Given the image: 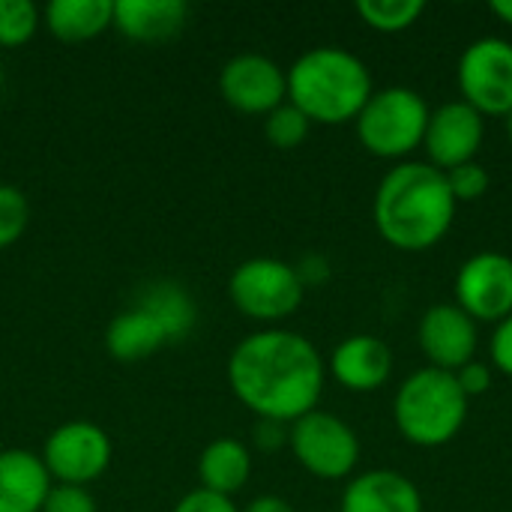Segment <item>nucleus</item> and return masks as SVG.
I'll return each mask as SVG.
<instances>
[{
  "label": "nucleus",
  "mask_w": 512,
  "mask_h": 512,
  "mask_svg": "<svg viewBox=\"0 0 512 512\" xmlns=\"http://www.w3.org/2000/svg\"><path fill=\"white\" fill-rule=\"evenodd\" d=\"M189 18L183 0H114V24L126 39L165 42L174 39Z\"/></svg>",
  "instance_id": "f3484780"
},
{
  "label": "nucleus",
  "mask_w": 512,
  "mask_h": 512,
  "mask_svg": "<svg viewBox=\"0 0 512 512\" xmlns=\"http://www.w3.org/2000/svg\"><path fill=\"white\" fill-rule=\"evenodd\" d=\"M285 75L288 102L297 105L312 123L339 126L357 120L375 93L369 66L339 45H318L303 51Z\"/></svg>",
  "instance_id": "7ed1b4c3"
},
{
  "label": "nucleus",
  "mask_w": 512,
  "mask_h": 512,
  "mask_svg": "<svg viewBox=\"0 0 512 512\" xmlns=\"http://www.w3.org/2000/svg\"><path fill=\"white\" fill-rule=\"evenodd\" d=\"M54 480L30 450L0 453V512H42Z\"/></svg>",
  "instance_id": "dca6fc26"
},
{
  "label": "nucleus",
  "mask_w": 512,
  "mask_h": 512,
  "mask_svg": "<svg viewBox=\"0 0 512 512\" xmlns=\"http://www.w3.org/2000/svg\"><path fill=\"white\" fill-rule=\"evenodd\" d=\"M42 21L60 42H87L114 24V0H51Z\"/></svg>",
  "instance_id": "a211bd4d"
},
{
  "label": "nucleus",
  "mask_w": 512,
  "mask_h": 512,
  "mask_svg": "<svg viewBox=\"0 0 512 512\" xmlns=\"http://www.w3.org/2000/svg\"><path fill=\"white\" fill-rule=\"evenodd\" d=\"M135 306H141L144 312H150L159 321V327L165 330L168 342L183 339L195 327V303H192V297L186 294L183 285L156 282L147 291H141Z\"/></svg>",
  "instance_id": "412c9836"
},
{
  "label": "nucleus",
  "mask_w": 512,
  "mask_h": 512,
  "mask_svg": "<svg viewBox=\"0 0 512 512\" xmlns=\"http://www.w3.org/2000/svg\"><path fill=\"white\" fill-rule=\"evenodd\" d=\"M432 108L411 87H384L357 114L360 144L381 159H402L423 144Z\"/></svg>",
  "instance_id": "39448f33"
},
{
  "label": "nucleus",
  "mask_w": 512,
  "mask_h": 512,
  "mask_svg": "<svg viewBox=\"0 0 512 512\" xmlns=\"http://www.w3.org/2000/svg\"><path fill=\"white\" fill-rule=\"evenodd\" d=\"M243 512H294V507L285 498H279V495H261L252 504H246Z\"/></svg>",
  "instance_id": "2f4dec72"
},
{
  "label": "nucleus",
  "mask_w": 512,
  "mask_h": 512,
  "mask_svg": "<svg viewBox=\"0 0 512 512\" xmlns=\"http://www.w3.org/2000/svg\"><path fill=\"white\" fill-rule=\"evenodd\" d=\"M456 78L462 102L483 117H507L512 111V42L501 36L474 39L459 57Z\"/></svg>",
  "instance_id": "6e6552de"
},
{
  "label": "nucleus",
  "mask_w": 512,
  "mask_h": 512,
  "mask_svg": "<svg viewBox=\"0 0 512 512\" xmlns=\"http://www.w3.org/2000/svg\"><path fill=\"white\" fill-rule=\"evenodd\" d=\"M222 99L243 114H270L288 102V75L267 54H237L219 72Z\"/></svg>",
  "instance_id": "9d476101"
},
{
  "label": "nucleus",
  "mask_w": 512,
  "mask_h": 512,
  "mask_svg": "<svg viewBox=\"0 0 512 512\" xmlns=\"http://www.w3.org/2000/svg\"><path fill=\"white\" fill-rule=\"evenodd\" d=\"M456 204L459 201L441 168L429 162H399L378 183L372 219L390 246L423 252L447 237L456 219Z\"/></svg>",
  "instance_id": "f03ea898"
},
{
  "label": "nucleus",
  "mask_w": 512,
  "mask_h": 512,
  "mask_svg": "<svg viewBox=\"0 0 512 512\" xmlns=\"http://www.w3.org/2000/svg\"><path fill=\"white\" fill-rule=\"evenodd\" d=\"M456 375V381H459V387H462V393L471 399V396H483L489 387H492V369H489V363H480V360H471V363H465L459 372H453Z\"/></svg>",
  "instance_id": "c85d7f7f"
},
{
  "label": "nucleus",
  "mask_w": 512,
  "mask_h": 512,
  "mask_svg": "<svg viewBox=\"0 0 512 512\" xmlns=\"http://www.w3.org/2000/svg\"><path fill=\"white\" fill-rule=\"evenodd\" d=\"M255 444L261 450H276L282 444H288V426L285 423H273V420H261L255 429Z\"/></svg>",
  "instance_id": "7c9ffc66"
},
{
  "label": "nucleus",
  "mask_w": 512,
  "mask_h": 512,
  "mask_svg": "<svg viewBox=\"0 0 512 512\" xmlns=\"http://www.w3.org/2000/svg\"><path fill=\"white\" fill-rule=\"evenodd\" d=\"M486 135L483 114L468 102H444L429 114V126L423 135V147L429 153V165L450 171L456 165L474 162Z\"/></svg>",
  "instance_id": "f8f14e48"
},
{
  "label": "nucleus",
  "mask_w": 512,
  "mask_h": 512,
  "mask_svg": "<svg viewBox=\"0 0 512 512\" xmlns=\"http://www.w3.org/2000/svg\"><path fill=\"white\" fill-rule=\"evenodd\" d=\"M39 459L54 483L90 486L111 465V438L90 420H69L45 438Z\"/></svg>",
  "instance_id": "1a4fd4ad"
},
{
  "label": "nucleus",
  "mask_w": 512,
  "mask_h": 512,
  "mask_svg": "<svg viewBox=\"0 0 512 512\" xmlns=\"http://www.w3.org/2000/svg\"><path fill=\"white\" fill-rule=\"evenodd\" d=\"M417 342L429 357V366L444 372H459L477 354V321L456 303H435L423 312L417 327Z\"/></svg>",
  "instance_id": "ddd939ff"
},
{
  "label": "nucleus",
  "mask_w": 512,
  "mask_h": 512,
  "mask_svg": "<svg viewBox=\"0 0 512 512\" xmlns=\"http://www.w3.org/2000/svg\"><path fill=\"white\" fill-rule=\"evenodd\" d=\"M42 24V12L30 0H0V48H21Z\"/></svg>",
  "instance_id": "5701e85b"
},
{
  "label": "nucleus",
  "mask_w": 512,
  "mask_h": 512,
  "mask_svg": "<svg viewBox=\"0 0 512 512\" xmlns=\"http://www.w3.org/2000/svg\"><path fill=\"white\" fill-rule=\"evenodd\" d=\"M171 512H240L237 504L225 495H216V492H207V489H195L189 495H183L177 501V507Z\"/></svg>",
  "instance_id": "cd10ccee"
},
{
  "label": "nucleus",
  "mask_w": 512,
  "mask_h": 512,
  "mask_svg": "<svg viewBox=\"0 0 512 512\" xmlns=\"http://www.w3.org/2000/svg\"><path fill=\"white\" fill-rule=\"evenodd\" d=\"M444 174H447V183H450L456 201H477V198L486 195V189L492 183L489 171L477 159L474 162H465V165H456V168H450Z\"/></svg>",
  "instance_id": "a878e982"
},
{
  "label": "nucleus",
  "mask_w": 512,
  "mask_h": 512,
  "mask_svg": "<svg viewBox=\"0 0 512 512\" xmlns=\"http://www.w3.org/2000/svg\"><path fill=\"white\" fill-rule=\"evenodd\" d=\"M339 512H423V495L399 471H366L342 492Z\"/></svg>",
  "instance_id": "2eb2a0df"
},
{
  "label": "nucleus",
  "mask_w": 512,
  "mask_h": 512,
  "mask_svg": "<svg viewBox=\"0 0 512 512\" xmlns=\"http://www.w3.org/2000/svg\"><path fill=\"white\" fill-rule=\"evenodd\" d=\"M507 135H510V144H512V111L507 114Z\"/></svg>",
  "instance_id": "72a5a7b5"
},
{
  "label": "nucleus",
  "mask_w": 512,
  "mask_h": 512,
  "mask_svg": "<svg viewBox=\"0 0 512 512\" xmlns=\"http://www.w3.org/2000/svg\"><path fill=\"white\" fill-rule=\"evenodd\" d=\"M252 474V453L237 438H216L204 447L198 459L201 489L231 498L249 483Z\"/></svg>",
  "instance_id": "6ab92c4d"
},
{
  "label": "nucleus",
  "mask_w": 512,
  "mask_h": 512,
  "mask_svg": "<svg viewBox=\"0 0 512 512\" xmlns=\"http://www.w3.org/2000/svg\"><path fill=\"white\" fill-rule=\"evenodd\" d=\"M426 12L423 0H360L357 15L381 33H399L408 30L420 15Z\"/></svg>",
  "instance_id": "4be33fe9"
},
{
  "label": "nucleus",
  "mask_w": 512,
  "mask_h": 512,
  "mask_svg": "<svg viewBox=\"0 0 512 512\" xmlns=\"http://www.w3.org/2000/svg\"><path fill=\"white\" fill-rule=\"evenodd\" d=\"M30 222V204L18 186L0 183V249H9L21 240Z\"/></svg>",
  "instance_id": "393cba45"
},
{
  "label": "nucleus",
  "mask_w": 512,
  "mask_h": 512,
  "mask_svg": "<svg viewBox=\"0 0 512 512\" xmlns=\"http://www.w3.org/2000/svg\"><path fill=\"white\" fill-rule=\"evenodd\" d=\"M168 342L165 330L159 327V321L144 312L141 306L126 309L123 315H117L108 330H105V348L114 360L120 363H138L147 360L150 354H156L162 345Z\"/></svg>",
  "instance_id": "aec40b11"
},
{
  "label": "nucleus",
  "mask_w": 512,
  "mask_h": 512,
  "mask_svg": "<svg viewBox=\"0 0 512 512\" xmlns=\"http://www.w3.org/2000/svg\"><path fill=\"white\" fill-rule=\"evenodd\" d=\"M309 129H312V120L297 105H291V102H282L279 108H273L264 117V135L279 150L300 147L309 138Z\"/></svg>",
  "instance_id": "b1692460"
},
{
  "label": "nucleus",
  "mask_w": 512,
  "mask_h": 512,
  "mask_svg": "<svg viewBox=\"0 0 512 512\" xmlns=\"http://www.w3.org/2000/svg\"><path fill=\"white\" fill-rule=\"evenodd\" d=\"M393 351L378 336H348L330 354V375L354 393H372L390 381Z\"/></svg>",
  "instance_id": "4468645a"
},
{
  "label": "nucleus",
  "mask_w": 512,
  "mask_h": 512,
  "mask_svg": "<svg viewBox=\"0 0 512 512\" xmlns=\"http://www.w3.org/2000/svg\"><path fill=\"white\" fill-rule=\"evenodd\" d=\"M324 378L327 369L318 348L306 336L282 327L246 336L228 357L231 393L258 420L285 426L318 408Z\"/></svg>",
  "instance_id": "f257e3e1"
},
{
  "label": "nucleus",
  "mask_w": 512,
  "mask_h": 512,
  "mask_svg": "<svg viewBox=\"0 0 512 512\" xmlns=\"http://www.w3.org/2000/svg\"><path fill=\"white\" fill-rule=\"evenodd\" d=\"M42 512H96V498L90 495L87 486H63V483H54Z\"/></svg>",
  "instance_id": "bb28decb"
},
{
  "label": "nucleus",
  "mask_w": 512,
  "mask_h": 512,
  "mask_svg": "<svg viewBox=\"0 0 512 512\" xmlns=\"http://www.w3.org/2000/svg\"><path fill=\"white\" fill-rule=\"evenodd\" d=\"M456 306L474 321H504L512 315V258L477 252L456 273Z\"/></svg>",
  "instance_id": "9b49d317"
},
{
  "label": "nucleus",
  "mask_w": 512,
  "mask_h": 512,
  "mask_svg": "<svg viewBox=\"0 0 512 512\" xmlns=\"http://www.w3.org/2000/svg\"><path fill=\"white\" fill-rule=\"evenodd\" d=\"M492 363L512 375V315H507L504 321H498L495 336H492Z\"/></svg>",
  "instance_id": "c756f323"
},
{
  "label": "nucleus",
  "mask_w": 512,
  "mask_h": 512,
  "mask_svg": "<svg viewBox=\"0 0 512 512\" xmlns=\"http://www.w3.org/2000/svg\"><path fill=\"white\" fill-rule=\"evenodd\" d=\"M288 447L300 468L318 480H345L360 462L357 432L342 417L318 408L288 426Z\"/></svg>",
  "instance_id": "0eeeda50"
},
{
  "label": "nucleus",
  "mask_w": 512,
  "mask_h": 512,
  "mask_svg": "<svg viewBox=\"0 0 512 512\" xmlns=\"http://www.w3.org/2000/svg\"><path fill=\"white\" fill-rule=\"evenodd\" d=\"M0 87H3V69H0Z\"/></svg>",
  "instance_id": "f704fd0d"
},
{
  "label": "nucleus",
  "mask_w": 512,
  "mask_h": 512,
  "mask_svg": "<svg viewBox=\"0 0 512 512\" xmlns=\"http://www.w3.org/2000/svg\"><path fill=\"white\" fill-rule=\"evenodd\" d=\"M492 12L512 24V0H492Z\"/></svg>",
  "instance_id": "473e14b6"
},
{
  "label": "nucleus",
  "mask_w": 512,
  "mask_h": 512,
  "mask_svg": "<svg viewBox=\"0 0 512 512\" xmlns=\"http://www.w3.org/2000/svg\"><path fill=\"white\" fill-rule=\"evenodd\" d=\"M396 429L417 447L450 444L468 420V396L453 372L426 366L408 375L393 399Z\"/></svg>",
  "instance_id": "20e7f679"
},
{
  "label": "nucleus",
  "mask_w": 512,
  "mask_h": 512,
  "mask_svg": "<svg viewBox=\"0 0 512 512\" xmlns=\"http://www.w3.org/2000/svg\"><path fill=\"white\" fill-rule=\"evenodd\" d=\"M306 294L297 267L282 258H249L228 279V297L237 312L252 321L276 324L291 318Z\"/></svg>",
  "instance_id": "423d86ee"
}]
</instances>
